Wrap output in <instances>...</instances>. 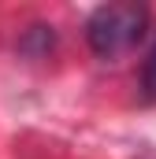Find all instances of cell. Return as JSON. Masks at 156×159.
<instances>
[{
  "mask_svg": "<svg viewBox=\"0 0 156 159\" xmlns=\"http://www.w3.org/2000/svg\"><path fill=\"white\" fill-rule=\"evenodd\" d=\"M141 96H145V104H156V41L141 63Z\"/></svg>",
  "mask_w": 156,
  "mask_h": 159,
  "instance_id": "obj_2",
  "label": "cell"
},
{
  "mask_svg": "<svg viewBox=\"0 0 156 159\" xmlns=\"http://www.w3.org/2000/svg\"><path fill=\"white\" fill-rule=\"evenodd\" d=\"M149 30V11L141 4H100L89 22H85V41L97 56L112 59L119 52H130Z\"/></svg>",
  "mask_w": 156,
  "mask_h": 159,
  "instance_id": "obj_1",
  "label": "cell"
}]
</instances>
